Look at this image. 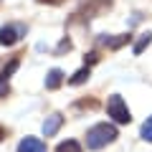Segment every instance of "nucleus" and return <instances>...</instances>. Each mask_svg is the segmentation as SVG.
<instances>
[{
	"label": "nucleus",
	"instance_id": "f257e3e1",
	"mask_svg": "<svg viewBox=\"0 0 152 152\" xmlns=\"http://www.w3.org/2000/svg\"><path fill=\"white\" fill-rule=\"evenodd\" d=\"M117 137H119V132H117L114 124H109V122H99V124H94V127L86 129V147H89V150H102V147L112 145Z\"/></svg>",
	"mask_w": 152,
	"mask_h": 152
},
{
	"label": "nucleus",
	"instance_id": "f03ea898",
	"mask_svg": "<svg viewBox=\"0 0 152 152\" xmlns=\"http://www.w3.org/2000/svg\"><path fill=\"white\" fill-rule=\"evenodd\" d=\"M107 114L117 122V124H129V122H132V112H129L127 102L119 96V94H112V96H109V102H107Z\"/></svg>",
	"mask_w": 152,
	"mask_h": 152
},
{
	"label": "nucleus",
	"instance_id": "7ed1b4c3",
	"mask_svg": "<svg viewBox=\"0 0 152 152\" xmlns=\"http://www.w3.org/2000/svg\"><path fill=\"white\" fill-rule=\"evenodd\" d=\"M26 33H28L26 23H5L0 28V46H15Z\"/></svg>",
	"mask_w": 152,
	"mask_h": 152
},
{
	"label": "nucleus",
	"instance_id": "20e7f679",
	"mask_svg": "<svg viewBox=\"0 0 152 152\" xmlns=\"http://www.w3.org/2000/svg\"><path fill=\"white\" fill-rule=\"evenodd\" d=\"M112 8V0H84V5H81V10L76 13V15H81V18H96L99 13H104V10H109Z\"/></svg>",
	"mask_w": 152,
	"mask_h": 152
},
{
	"label": "nucleus",
	"instance_id": "39448f33",
	"mask_svg": "<svg viewBox=\"0 0 152 152\" xmlns=\"http://www.w3.org/2000/svg\"><path fill=\"white\" fill-rule=\"evenodd\" d=\"M18 66H20V58H10L5 66H3V71H0V96H8V91H10V79L13 74L18 71Z\"/></svg>",
	"mask_w": 152,
	"mask_h": 152
},
{
	"label": "nucleus",
	"instance_id": "423d86ee",
	"mask_svg": "<svg viewBox=\"0 0 152 152\" xmlns=\"http://www.w3.org/2000/svg\"><path fill=\"white\" fill-rule=\"evenodd\" d=\"M129 41H132L129 33H122V36H107V33H102V36L96 38V43H99V46H104V48H109V51L122 48V46H127Z\"/></svg>",
	"mask_w": 152,
	"mask_h": 152
},
{
	"label": "nucleus",
	"instance_id": "0eeeda50",
	"mask_svg": "<svg viewBox=\"0 0 152 152\" xmlns=\"http://www.w3.org/2000/svg\"><path fill=\"white\" fill-rule=\"evenodd\" d=\"M15 152H48V150H46V142H41L38 137H26L18 142Z\"/></svg>",
	"mask_w": 152,
	"mask_h": 152
},
{
	"label": "nucleus",
	"instance_id": "6e6552de",
	"mask_svg": "<svg viewBox=\"0 0 152 152\" xmlns=\"http://www.w3.org/2000/svg\"><path fill=\"white\" fill-rule=\"evenodd\" d=\"M64 81H66V76H64L61 69H51L48 74H46V89H48V91H56Z\"/></svg>",
	"mask_w": 152,
	"mask_h": 152
},
{
	"label": "nucleus",
	"instance_id": "1a4fd4ad",
	"mask_svg": "<svg viewBox=\"0 0 152 152\" xmlns=\"http://www.w3.org/2000/svg\"><path fill=\"white\" fill-rule=\"evenodd\" d=\"M61 124H64V117H61V114H51V117H46V122H43V134H46V137H53L56 132L61 129Z\"/></svg>",
	"mask_w": 152,
	"mask_h": 152
},
{
	"label": "nucleus",
	"instance_id": "9d476101",
	"mask_svg": "<svg viewBox=\"0 0 152 152\" xmlns=\"http://www.w3.org/2000/svg\"><path fill=\"white\" fill-rule=\"evenodd\" d=\"M89 76H91V69H89V66H81V69L69 79V84H71V86H81V84L89 81Z\"/></svg>",
	"mask_w": 152,
	"mask_h": 152
},
{
	"label": "nucleus",
	"instance_id": "9b49d317",
	"mask_svg": "<svg viewBox=\"0 0 152 152\" xmlns=\"http://www.w3.org/2000/svg\"><path fill=\"white\" fill-rule=\"evenodd\" d=\"M150 43H152V33H150V31H147V33H140V38L134 41V48H132V51H134V56H140Z\"/></svg>",
	"mask_w": 152,
	"mask_h": 152
},
{
	"label": "nucleus",
	"instance_id": "f8f14e48",
	"mask_svg": "<svg viewBox=\"0 0 152 152\" xmlns=\"http://www.w3.org/2000/svg\"><path fill=\"white\" fill-rule=\"evenodd\" d=\"M56 152H81V145L76 140H66V142H61V145L56 147Z\"/></svg>",
	"mask_w": 152,
	"mask_h": 152
},
{
	"label": "nucleus",
	"instance_id": "ddd939ff",
	"mask_svg": "<svg viewBox=\"0 0 152 152\" xmlns=\"http://www.w3.org/2000/svg\"><path fill=\"white\" fill-rule=\"evenodd\" d=\"M140 134H142V140H145V142H152V117H147V119H145Z\"/></svg>",
	"mask_w": 152,
	"mask_h": 152
},
{
	"label": "nucleus",
	"instance_id": "4468645a",
	"mask_svg": "<svg viewBox=\"0 0 152 152\" xmlns=\"http://www.w3.org/2000/svg\"><path fill=\"white\" fill-rule=\"evenodd\" d=\"M84 61H86V66L91 69V64H96V61H99V53H96V51H91V53L84 56Z\"/></svg>",
	"mask_w": 152,
	"mask_h": 152
},
{
	"label": "nucleus",
	"instance_id": "2eb2a0df",
	"mask_svg": "<svg viewBox=\"0 0 152 152\" xmlns=\"http://www.w3.org/2000/svg\"><path fill=\"white\" fill-rule=\"evenodd\" d=\"M69 48H71V41H69V38H64V41L58 43V53H61V51H69Z\"/></svg>",
	"mask_w": 152,
	"mask_h": 152
},
{
	"label": "nucleus",
	"instance_id": "dca6fc26",
	"mask_svg": "<svg viewBox=\"0 0 152 152\" xmlns=\"http://www.w3.org/2000/svg\"><path fill=\"white\" fill-rule=\"evenodd\" d=\"M36 3H46V5H61L64 0H36Z\"/></svg>",
	"mask_w": 152,
	"mask_h": 152
},
{
	"label": "nucleus",
	"instance_id": "f3484780",
	"mask_svg": "<svg viewBox=\"0 0 152 152\" xmlns=\"http://www.w3.org/2000/svg\"><path fill=\"white\" fill-rule=\"evenodd\" d=\"M5 137H8V129H5V127H3V124H0V142L5 140Z\"/></svg>",
	"mask_w": 152,
	"mask_h": 152
}]
</instances>
